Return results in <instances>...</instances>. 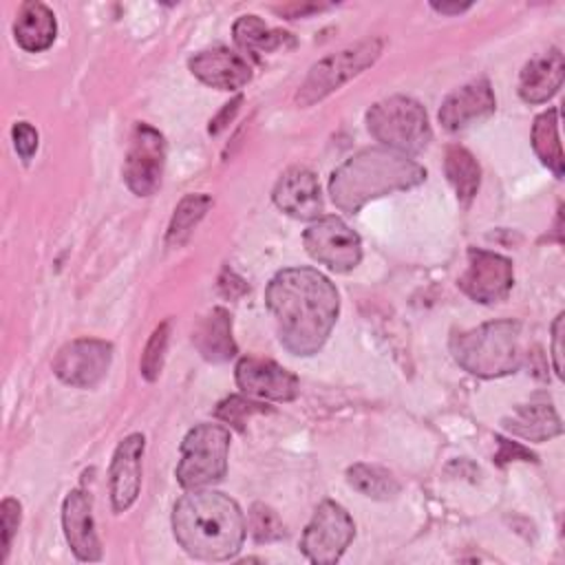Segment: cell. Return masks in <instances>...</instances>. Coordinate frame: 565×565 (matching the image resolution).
Masks as SVG:
<instances>
[{
    "label": "cell",
    "instance_id": "obj_5",
    "mask_svg": "<svg viewBox=\"0 0 565 565\" xmlns=\"http://www.w3.org/2000/svg\"><path fill=\"white\" fill-rule=\"evenodd\" d=\"M366 128L384 148L404 154L422 152L433 137L424 106L404 95H393L373 104L366 110Z\"/></svg>",
    "mask_w": 565,
    "mask_h": 565
},
{
    "label": "cell",
    "instance_id": "obj_13",
    "mask_svg": "<svg viewBox=\"0 0 565 565\" xmlns=\"http://www.w3.org/2000/svg\"><path fill=\"white\" fill-rule=\"evenodd\" d=\"M236 384L238 388L256 399L271 402H291L298 395V377L274 360L263 358H241L236 364Z\"/></svg>",
    "mask_w": 565,
    "mask_h": 565
},
{
    "label": "cell",
    "instance_id": "obj_9",
    "mask_svg": "<svg viewBox=\"0 0 565 565\" xmlns=\"http://www.w3.org/2000/svg\"><path fill=\"white\" fill-rule=\"evenodd\" d=\"M302 245L313 260L327 265L331 271L338 274L351 271L362 260L360 236L338 216L316 218L305 230Z\"/></svg>",
    "mask_w": 565,
    "mask_h": 565
},
{
    "label": "cell",
    "instance_id": "obj_21",
    "mask_svg": "<svg viewBox=\"0 0 565 565\" xmlns=\"http://www.w3.org/2000/svg\"><path fill=\"white\" fill-rule=\"evenodd\" d=\"M57 35V20L55 13L42 2H24L18 11L13 22V38L15 42L29 51L40 53L46 51Z\"/></svg>",
    "mask_w": 565,
    "mask_h": 565
},
{
    "label": "cell",
    "instance_id": "obj_3",
    "mask_svg": "<svg viewBox=\"0 0 565 565\" xmlns=\"http://www.w3.org/2000/svg\"><path fill=\"white\" fill-rule=\"evenodd\" d=\"M426 181V168L391 148H364L340 163L329 177V194L335 207L355 214L369 201L411 190Z\"/></svg>",
    "mask_w": 565,
    "mask_h": 565
},
{
    "label": "cell",
    "instance_id": "obj_20",
    "mask_svg": "<svg viewBox=\"0 0 565 565\" xmlns=\"http://www.w3.org/2000/svg\"><path fill=\"white\" fill-rule=\"evenodd\" d=\"M503 428L527 441H547L563 433L558 413L550 402H530L503 417Z\"/></svg>",
    "mask_w": 565,
    "mask_h": 565
},
{
    "label": "cell",
    "instance_id": "obj_6",
    "mask_svg": "<svg viewBox=\"0 0 565 565\" xmlns=\"http://www.w3.org/2000/svg\"><path fill=\"white\" fill-rule=\"evenodd\" d=\"M230 430L218 424H199L188 430L181 441V459L177 463V481L185 490L207 488L227 472Z\"/></svg>",
    "mask_w": 565,
    "mask_h": 565
},
{
    "label": "cell",
    "instance_id": "obj_8",
    "mask_svg": "<svg viewBox=\"0 0 565 565\" xmlns=\"http://www.w3.org/2000/svg\"><path fill=\"white\" fill-rule=\"evenodd\" d=\"M353 536L355 523L351 514L340 503L327 499L316 508L307 523L300 539V552L316 565H331L340 561Z\"/></svg>",
    "mask_w": 565,
    "mask_h": 565
},
{
    "label": "cell",
    "instance_id": "obj_34",
    "mask_svg": "<svg viewBox=\"0 0 565 565\" xmlns=\"http://www.w3.org/2000/svg\"><path fill=\"white\" fill-rule=\"evenodd\" d=\"M563 313H558L554 318V324H552V358H554V371L558 377H563V347H561V340H563Z\"/></svg>",
    "mask_w": 565,
    "mask_h": 565
},
{
    "label": "cell",
    "instance_id": "obj_14",
    "mask_svg": "<svg viewBox=\"0 0 565 565\" xmlns=\"http://www.w3.org/2000/svg\"><path fill=\"white\" fill-rule=\"evenodd\" d=\"M494 108H497V99H494L492 86L486 77H479L452 90L441 102L437 117L446 130L457 132L488 119L494 113Z\"/></svg>",
    "mask_w": 565,
    "mask_h": 565
},
{
    "label": "cell",
    "instance_id": "obj_16",
    "mask_svg": "<svg viewBox=\"0 0 565 565\" xmlns=\"http://www.w3.org/2000/svg\"><path fill=\"white\" fill-rule=\"evenodd\" d=\"M146 439L141 433H130L124 437L110 461V503L115 512H126L141 488V455Z\"/></svg>",
    "mask_w": 565,
    "mask_h": 565
},
{
    "label": "cell",
    "instance_id": "obj_10",
    "mask_svg": "<svg viewBox=\"0 0 565 565\" xmlns=\"http://www.w3.org/2000/svg\"><path fill=\"white\" fill-rule=\"evenodd\" d=\"M163 163H166L163 135L150 124H137L130 135V143H128V152L121 170L130 192H135L137 196H150L161 183Z\"/></svg>",
    "mask_w": 565,
    "mask_h": 565
},
{
    "label": "cell",
    "instance_id": "obj_1",
    "mask_svg": "<svg viewBox=\"0 0 565 565\" xmlns=\"http://www.w3.org/2000/svg\"><path fill=\"white\" fill-rule=\"evenodd\" d=\"M265 302L280 344L305 358L322 349L340 311L335 285L311 267L280 269L267 285Z\"/></svg>",
    "mask_w": 565,
    "mask_h": 565
},
{
    "label": "cell",
    "instance_id": "obj_7",
    "mask_svg": "<svg viewBox=\"0 0 565 565\" xmlns=\"http://www.w3.org/2000/svg\"><path fill=\"white\" fill-rule=\"evenodd\" d=\"M380 53H382V40L369 38L322 57L318 64L309 68L305 82L296 93V104L311 106L324 99L327 95L344 86L349 79L360 75L364 68L375 64Z\"/></svg>",
    "mask_w": 565,
    "mask_h": 565
},
{
    "label": "cell",
    "instance_id": "obj_26",
    "mask_svg": "<svg viewBox=\"0 0 565 565\" xmlns=\"http://www.w3.org/2000/svg\"><path fill=\"white\" fill-rule=\"evenodd\" d=\"M212 207V196L196 192L185 194L179 205L174 207V214L170 218L168 232H166V245L168 247H181L199 225V221L205 216V212Z\"/></svg>",
    "mask_w": 565,
    "mask_h": 565
},
{
    "label": "cell",
    "instance_id": "obj_24",
    "mask_svg": "<svg viewBox=\"0 0 565 565\" xmlns=\"http://www.w3.org/2000/svg\"><path fill=\"white\" fill-rule=\"evenodd\" d=\"M444 172L461 203H468L475 199L481 183V168L470 150L457 143L448 146L446 159H444Z\"/></svg>",
    "mask_w": 565,
    "mask_h": 565
},
{
    "label": "cell",
    "instance_id": "obj_28",
    "mask_svg": "<svg viewBox=\"0 0 565 565\" xmlns=\"http://www.w3.org/2000/svg\"><path fill=\"white\" fill-rule=\"evenodd\" d=\"M170 320H163L150 335V340L146 342V349L141 353V375L148 382H154L163 369V358H166V349H168V340H170Z\"/></svg>",
    "mask_w": 565,
    "mask_h": 565
},
{
    "label": "cell",
    "instance_id": "obj_30",
    "mask_svg": "<svg viewBox=\"0 0 565 565\" xmlns=\"http://www.w3.org/2000/svg\"><path fill=\"white\" fill-rule=\"evenodd\" d=\"M267 408L258 402H252V399H245L241 395H230L227 399H223L216 408V417L223 419L225 424H232L234 428L243 430L245 428V422L249 415L254 413H265Z\"/></svg>",
    "mask_w": 565,
    "mask_h": 565
},
{
    "label": "cell",
    "instance_id": "obj_17",
    "mask_svg": "<svg viewBox=\"0 0 565 565\" xmlns=\"http://www.w3.org/2000/svg\"><path fill=\"white\" fill-rule=\"evenodd\" d=\"M271 199L278 210L298 221H316L322 214L318 177L307 168H289L282 172L274 185Z\"/></svg>",
    "mask_w": 565,
    "mask_h": 565
},
{
    "label": "cell",
    "instance_id": "obj_35",
    "mask_svg": "<svg viewBox=\"0 0 565 565\" xmlns=\"http://www.w3.org/2000/svg\"><path fill=\"white\" fill-rule=\"evenodd\" d=\"M241 102H243V97L238 95V97H234L230 104L223 106V110L210 121V132H212V135H218V132L230 124V119H232L234 113L238 110V104H241Z\"/></svg>",
    "mask_w": 565,
    "mask_h": 565
},
{
    "label": "cell",
    "instance_id": "obj_27",
    "mask_svg": "<svg viewBox=\"0 0 565 565\" xmlns=\"http://www.w3.org/2000/svg\"><path fill=\"white\" fill-rule=\"evenodd\" d=\"M347 481L360 494H364L369 499H377V501L393 499L402 490V486L393 477V472H388L382 466H371V463H353L347 470Z\"/></svg>",
    "mask_w": 565,
    "mask_h": 565
},
{
    "label": "cell",
    "instance_id": "obj_15",
    "mask_svg": "<svg viewBox=\"0 0 565 565\" xmlns=\"http://www.w3.org/2000/svg\"><path fill=\"white\" fill-rule=\"evenodd\" d=\"M190 73L218 90H238L252 79V66L245 55L225 46L199 51L188 60Z\"/></svg>",
    "mask_w": 565,
    "mask_h": 565
},
{
    "label": "cell",
    "instance_id": "obj_22",
    "mask_svg": "<svg viewBox=\"0 0 565 565\" xmlns=\"http://www.w3.org/2000/svg\"><path fill=\"white\" fill-rule=\"evenodd\" d=\"M194 347L207 362H225L236 355V342L232 338V318L225 309L216 307L201 320L192 335Z\"/></svg>",
    "mask_w": 565,
    "mask_h": 565
},
{
    "label": "cell",
    "instance_id": "obj_12",
    "mask_svg": "<svg viewBox=\"0 0 565 565\" xmlns=\"http://www.w3.org/2000/svg\"><path fill=\"white\" fill-rule=\"evenodd\" d=\"M514 282L512 263L488 249H468V267L459 276V289L481 305H492L503 300Z\"/></svg>",
    "mask_w": 565,
    "mask_h": 565
},
{
    "label": "cell",
    "instance_id": "obj_4",
    "mask_svg": "<svg viewBox=\"0 0 565 565\" xmlns=\"http://www.w3.org/2000/svg\"><path fill=\"white\" fill-rule=\"evenodd\" d=\"M455 362L477 377H501L514 373L523 362L521 324L514 320L483 322L450 338Z\"/></svg>",
    "mask_w": 565,
    "mask_h": 565
},
{
    "label": "cell",
    "instance_id": "obj_18",
    "mask_svg": "<svg viewBox=\"0 0 565 565\" xmlns=\"http://www.w3.org/2000/svg\"><path fill=\"white\" fill-rule=\"evenodd\" d=\"M62 527L66 543L79 561L90 563L102 558V543L93 521V501L86 490L77 488L66 494L62 503Z\"/></svg>",
    "mask_w": 565,
    "mask_h": 565
},
{
    "label": "cell",
    "instance_id": "obj_25",
    "mask_svg": "<svg viewBox=\"0 0 565 565\" xmlns=\"http://www.w3.org/2000/svg\"><path fill=\"white\" fill-rule=\"evenodd\" d=\"M532 148L536 157L541 159L543 166H547L554 177H563L565 172V159H563V148L558 139V110L547 108L534 119L532 126Z\"/></svg>",
    "mask_w": 565,
    "mask_h": 565
},
{
    "label": "cell",
    "instance_id": "obj_23",
    "mask_svg": "<svg viewBox=\"0 0 565 565\" xmlns=\"http://www.w3.org/2000/svg\"><path fill=\"white\" fill-rule=\"evenodd\" d=\"M234 42L241 51L258 57L260 53H271L278 49H291L296 46V40L291 33L280 29H269L258 15H241L234 22Z\"/></svg>",
    "mask_w": 565,
    "mask_h": 565
},
{
    "label": "cell",
    "instance_id": "obj_11",
    "mask_svg": "<svg viewBox=\"0 0 565 565\" xmlns=\"http://www.w3.org/2000/svg\"><path fill=\"white\" fill-rule=\"evenodd\" d=\"M113 362V344L97 338H77L60 347L53 358V373L68 386H97Z\"/></svg>",
    "mask_w": 565,
    "mask_h": 565
},
{
    "label": "cell",
    "instance_id": "obj_32",
    "mask_svg": "<svg viewBox=\"0 0 565 565\" xmlns=\"http://www.w3.org/2000/svg\"><path fill=\"white\" fill-rule=\"evenodd\" d=\"M11 137H13V148L20 154V159L29 161L38 150V139H40L38 130L29 121H18L11 128Z\"/></svg>",
    "mask_w": 565,
    "mask_h": 565
},
{
    "label": "cell",
    "instance_id": "obj_19",
    "mask_svg": "<svg viewBox=\"0 0 565 565\" xmlns=\"http://www.w3.org/2000/svg\"><path fill=\"white\" fill-rule=\"evenodd\" d=\"M565 62L558 49H547L534 55L519 75V95L527 104H543L552 99L563 86Z\"/></svg>",
    "mask_w": 565,
    "mask_h": 565
},
{
    "label": "cell",
    "instance_id": "obj_36",
    "mask_svg": "<svg viewBox=\"0 0 565 565\" xmlns=\"http://www.w3.org/2000/svg\"><path fill=\"white\" fill-rule=\"evenodd\" d=\"M430 7H433L437 13L455 15V13H461V11L470 9L472 4H470V2H430Z\"/></svg>",
    "mask_w": 565,
    "mask_h": 565
},
{
    "label": "cell",
    "instance_id": "obj_31",
    "mask_svg": "<svg viewBox=\"0 0 565 565\" xmlns=\"http://www.w3.org/2000/svg\"><path fill=\"white\" fill-rule=\"evenodd\" d=\"M20 519H22V505L18 499L13 497H7L2 499L0 503V523H2V561L7 558L9 554V547H11V541H13V534L20 525Z\"/></svg>",
    "mask_w": 565,
    "mask_h": 565
},
{
    "label": "cell",
    "instance_id": "obj_33",
    "mask_svg": "<svg viewBox=\"0 0 565 565\" xmlns=\"http://www.w3.org/2000/svg\"><path fill=\"white\" fill-rule=\"evenodd\" d=\"M499 441V452H497V463H505V461H512V459H523V461H536V455L530 452L527 448H523L521 444L516 441H508L503 437L497 439Z\"/></svg>",
    "mask_w": 565,
    "mask_h": 565
},
{
    "label": "cell",
    "instance_id": "obj_29",
    "mask_svg": "<svg viewBox=\"0 0 565 565\" xmlns=\"http://www.w3.org/2000/svg\"><path fill=\"white\" fill-rule=\"evenodd\" d=\"M249 530H252V536L258 543H269V541H278V539L285 536L282 521L265 503H254L252 505V510H249Z\"/></svg>",
    "mask_w": 565,
    "mask_h": 565
},
{
    "label": "cell",
    "instance_id": "obj_2",
    "mask_svg": "<svg viewBox=\"0 0 565 565\" xmlns=\"http://www.w3.org/2000/svg\"><path fill=\"white\" fill-rule=\"evenodd\" d=\"M245 516L238 503L216 490L196 488L172 508V532L177 543L194 558H234L245 541Z\"/></svg>",
    "mask_w": 565,
    "mask_h": 565
}]
</instances>
